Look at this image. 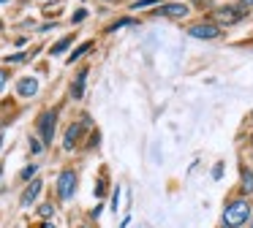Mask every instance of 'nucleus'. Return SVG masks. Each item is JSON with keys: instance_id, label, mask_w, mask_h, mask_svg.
<instances>
[{"instance_id": "1", "label": "nucleus", "mask_w": 253, "mask_h": 228, "mask_svg": "<svg viewBox=\"0 0 253 228\" xmlns=\"http://www.w3.org/2000/svg\"><path fill=\"white\" fill-rule=\"evenodd\" d=\"M251 217H253L251 215V204H248L245 198H237L223 209V226L226 228H240V226H245Z\"/></svg>"}, {"instance_id": "2", "label": "nucleus", "mask_w": 253, "mask_h": 228, "mask_svg": "<svg viewBox=\"0 0 253 228\" xmlns=\"http://www.w3.org/2000/svg\"><path fill=\"white\" fill-rule=\"evenodd\" d=\"M55 125H57V109H44L36 119V130H39V139L46 144L55 141Z\"/></svg>"}, {"instance_id": "3", "label": "nucleus", "mask_w": 253, "mask_h": 228, "mask_svg": "<svg viewBox=\"0 0 253 228\" xmlns=\"http://www.w3.org/2000/svg\"><path fill=\"white\" fill-rule=\"evenodd\" d=\"M77 188H79V177L74 168H66V171L57 174V182H55V190H57V198L60 201H71L77 195Z\"/></svg>"}, {"instance_id": "4", "label": "nucleus", "mask_w": 253, "mask_h": 228, "mask_svg": "<svg viewBox=\"0 0 253 228\" xmlns=\"http://www.w3.org/2000/svg\"><path fill=\"white\" fill-rule=\"evenodd\" d=\"M218 33H220V30H218L215 25H210V22L188 27V36H193V38H204V41H210V38H218Z\"/></svg>"}, {"instance_id": "5", "label": "nucleus", "mask_w": 253, "mask_h": 228, "mask_svg": "<svg viewBox=\"0 0 253 228\" xmlns=\"http://www.w3.org/2000/svg\"><path fill=\"white\" fill-rule=\"evenodd\" d=\"M17 92L22 98H33L36 92H39V79H33V76H25V79L17 81Z\"/></svg>"}, {"instance_id": "6", "label": "nucleus", "mask_w": 253, "mask_h": 228, "mask_svg": "<svg viewBox=\"0 0 253 228\" xmlns=\"http://www.w3.org/2000/svg\"><path fill=\"white\" fill-rule=\"evenodd\" d=\"M242 16H245V8H220L218 14H215V19L223 22V25H234V22H240Z\"/></svg>"}, {"instance_id": "7", "label": "nucleus", "mask_w": 253, "mask_h": 228, "mask_svg": "<svg viewBox=\"0 0 253 228\" xmlns=\"http://www.w3.org/2000/svg\"><path fill=\"white\" fill-rule=\"evenodd\" d=\"M41 188H44V185H41V179H33V182L25 188V193H22V198H19V204H22V206H30L36 198H39Z\"/></svg>"}, {"instance_id": "8", "label": "nucleus", "mask_w": 253, "mask_h": 228, "mask_svg": "<svg viewBox=\"0 0 253 228\" xmlns=\"http://www.w3.org/2000/svg\"><path fill=\"white\" fill-rule=\"evenodd\" d=\"M158 14H164V16H185V14H188V5H182V3H169V5H161Z\"/></svg>"}, {"instance_id": "9", "label": "nucleus", "mask_w": 253, "mask_h": 228, "mask_svg": "<svg viewBox=\"0 0 253 228\" xmlns=\"http://www.w3.org/2000/svg\"><path fill=\"white\" fill-rule=\"evenodd\" d=\"M79 133H82V128H79V125H71V128L66 130V139H63V147H66V152L74 150V144H77Z\"/></svg>"}, {"instance_id": "10", "label": "nucleus", "mask_w": 253, "mask_h": 228, "mask_svg": "<svg viewBox=\"0 0 253 228\" xmlns=\"http://www.w3.org/2000/svg\"><path fill=\"white\" fill-rule=\"evenodd\" d=\"M84 79H87V68H84L82 74L77 76V81H74V87H71V95L74 98H82L84 95Z\"/></svg>"}, {"instance_id": "11", "label": "nucleus", "mask_w": 253, "mask_h": 228, "mask_svg": "<svg viewBox=\"0 0 253 228\" xmlns=\"http://www.w3.org/2000/svg\"><path fill=\"white\" fill-rule=\"evenodd\" d=\"M242 193H245V195L253 193V171H251V168L242 171Z\"/></svg>"}, {"instance_id": "12", "label": "nucleus", "mask_w": 253, "mask_h": 228, "mask_svg": "<svg viewBox=\"0 0 253 228\" xmlns=\"http://www.w3.org/2000/svg\"><path fill=\"white\" fill-rule=\"evenodd\" d=\"M71 43H74V38H71V36L60 38V41H57L55 46H52V54H55V57H57V54H63V52H66L68 46H71Z\"/></svg>"}, {"instance_id": "13", "label": "nucleus", "mask_w": 253, "mask_h": 228, "mask_svg": "<svg viewBox=\"0 0 253 228\" xmlns=\"http://www.w3.org/2000/svg\"><path fill=\"white\" fill-rule=\"evenodd\" d=\"M90 49H93V43H90V41H87V43H82L79 49H74V52H71V57H68V63H77V60L82 57V54H87Z\"/></svg>"}, {"instance_id": "14", "label": "nucleus", "mask_w": 253, "mask_h": 228, "mask_svg": "<svg viewBox=\"0 0 253 228\" xmlns=\"http://www.w3.org/2000/svg\"><path fill=\"white\" fill-rule=\"evenodd\" d=\"M28 144H30V152H33V155H41V152H44V141L36 139V136H30Z\"/></svg>"}, {"instance_id": "15", "label": "nucleus", "mask_w": 253, "mask_h": 228, "mask_svg": "<svg viewBox=\"0 0 253 228\" xmlns=\"http://www.w3.org/2000/svg\"><path fill=\"white\" fill-rule=\"evenodd\" d=\"M36 174H39V168H36V166H25L19 177H22L25 182H33V179H36Z\"/></svg>"}, {"instance_id": "16", "label": "nucleus", "mask_w": 253, "mask_h": 228, "mask_svg": "<svg viewBox=\"0 0 253 228\" xmlns=\"http://www.w3.org/2000/svg\"><path fill=\"white\" fill-rule=\"evenodd\" d=\"M52 215H55V204H41V206H39V217H44V220H49Z\"/></svg>"}, {"instance_id": "17", "label": "nucleus", "mask_w": 253, "mask_h": 228, "mask_svg": "<svg viewBox=\"0 0 253 228\" xmlns=\"http://www.w3.org/2000/svg\"><path fill=\"white\" fill-rule=\"evenodd\" d=\"M128 25H133V19H128V16H126V19H117V22H115V25H112V27H109V33H115V30H120V27H128Z\"/></svg>"}, {"instance_id": "18", "label": "nucleus", "mask_w": 253, "mask_h": 228, "mask_svg": "<svg viewBox=\"0 0 253 228\" xmlns=\"http://www.w3.org/2000/svg\"><path fill=\"white\" fill-rule=\"evenodd\" d=\"M158 0H136L133 3V11H139V8H150V5H155Z\"/></svg>"}, {"instance_id": "19", "label": "nucleus", "mask_w": 253, "mask_h": 228, "mask_svg": "<svg viewBox=\"0 0 253 228\" xmlns=\"http://www.w3.org/2000/svg\"><path fill=\"white\" fill-rule=\"evenodd\" d=\"M117 204H120V188H115L112 193V212H117Z\"/></svg>"}, {"instance_id": "20", "label": "nucleus", "mask_w": 253, "mask_h": 228, "mask_svg": "<svg viewBox=\"0 0 253 228\" xmlns=\"http://www.w3.org/2000/svg\"><path fill=\"white\" fill-rule=\"evenodd\" d=\"M212 177H215V179H220V177H223V163H215V168H212Z\"/></svg>"}, {"instance_id": "21", "label": "nucleus", "mask_w": 253, "mask_h": 228, "mask_svg": "<svg viewBox=\"0 0 253 228\" xmlns=\"http://www.w3.org/2000/svg\"><path fill=\"white\" fill-rule=\"evenodd\" d=\"M82 19H87V11H84V8H79L77 14H74V22H77V25H79V22H82Z\"/></svg>"}, {"instance_id": "22", "label": "nucleus", "mask_w": 253, "mask_h": 228, "mask_svg": "<svg viewBox=\"0 0 253 228\" xmlns=\"http://www.w3.org/2000/svg\"><path fill=\"white\" fill-rule=\"evenodd\" d=\"M6 81H8V71H3V68H0V92H3V87H6Z\"/></svg>"}, {"instance_id": "23", "label": "nucleus", "mask_w": 253, "mask_h": 228, "mask_svg": "<svg viewBox=\"0 0 253 228\" xmlns=\"http://www.w3.org/2000/svg\"><path fill=\"white\" fill-rule=\"evenodd\" d=\"M101 212H104V204H98V206H95V209L90 212V217H93V220H98V215H101Z\"/></svg>"}, {"instance_id": "24", "label": "nucleus", "mask_w": 253, "mask_h": 228, "mask_svg": "<svg viewBox=\"0 0 253 228\" xmlns=\"http://www.w3.org/2000/svg\"><path fill=\"white\" fill-rule=\"evenodd\" d=\"M25 60V54H11V57H8V63H22Z\"/></svg>"}, {"instance_id": "25", "label": "nucleus", "mask_w": 253, "mask_h": 228, "mask_svg": "<svg viewBox=\"0 0 253 228\" xmlns=\"http://www.w3.org/2000/svg\"><path fill=\"white\" fill-rule=\"evenodd\" d=\"M39 228H57V226H52V223H44V226H39Z\"/></svg>"}, {"instance_id": "26", "label": "nucleus", "mask_w": 253, "mask_h": 228, "mask_svg": "<svg viewBox=\"0 0 253 228\" xmlns=\"http://www.w3.org/2000/svg\"><path fill=\"white\" fill-rule=\"evenodd\" d=\"M242 3H245V5H253V0H242Z\"/></svg>"}, {"instance_id": "27", "label": "nucleus", "mask_w": 253, "mask_h": 228, "mask_svg": "<svg viewBox=\"0 0 253 228\" xmlns=\"http://www.w3.org/2000/svg\"><path fill=\"white\" fill-rule=\"evenodd\" d=\"M248 223H251V228H253V217H251V220H248Z\"/></svg>"}, {"instance_id": "28", "label": "nucleus", "mask_w": 253, "mask_h": 228, "mask_svg": "<svg viewBox=\"0 0 253 228\" xmlns=\"http://www.w3.org/2000/svg\"><path fill=\"white\" fill-rule=\"evenodd\" d=\"M0 147H3V136H0Z\"/></svg>"}, {"instance_id": "29", "label": "nucleus", "mask_w": 253, "mask_h": 228, "mask_svg": "<svg viewBox=\"0 0 253 228\" xmlns=\"http://www.w3.org/2000/svg\"><path fill=\"white\" fill-rule=\"evenodd\" d=\"M0 177H3V166H0Z\"/></svg>"}, {"instance_id": "30", "label": "nucleus", "mask_w": 253, "mask_h": 228, "mask_svg": "<svg viewBox=\"0 0 253 228\" xmlns=\"http://www.w3.org/2000/svg\"><path fill=\"white\" fill-rule=\"evenodd\" d=\"M0 3H8V0H0Z\"/></svg>"}, {"instance_id": "31", "label": "nucleus", "mask_w": 253, "mask_h": 228, "mask_svg": "<svg viewBox=\"0 0 253 228\" xmlns=\"http://www.w3.org/2000/svg\"><path fill=\"white\" fill-rule=\"evenodd\" d=\"M79 228H87V226H79Z\"/></svg>"}, {"instance_id": "32", "label": "nucleus", "mask_w": 253, "mask_h": 228, "mask_svg": "<svg viewBox=\"0 0 253 228\" xmlns=\"http://www.w3.org/2000/svg\"><path fill=\"white\" fill-rule=\"evenodd\" d=\"M0 27H3V25H0Z\"/></svg>"}]
</instances>
